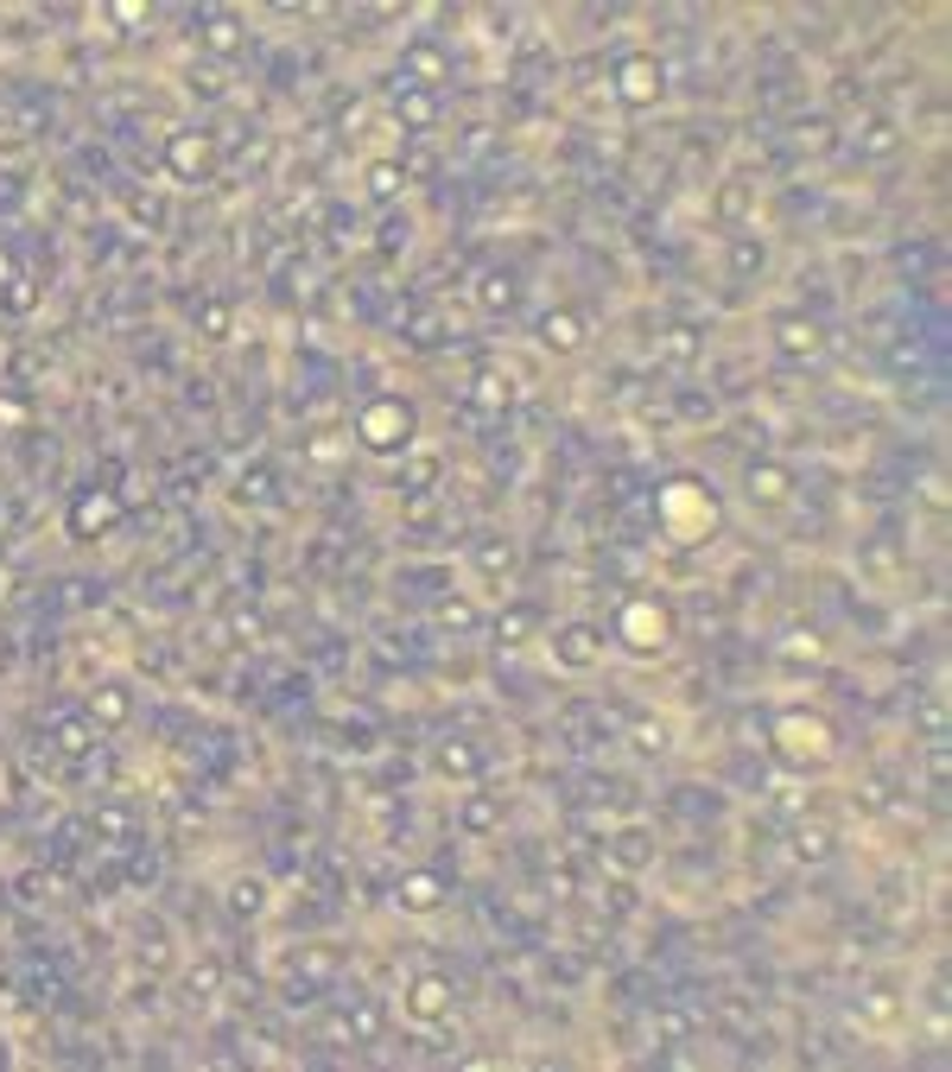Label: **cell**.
I'll return each mask as SVG.
<instances>
[{
	"instance_id": "6da1fadb",
	"label": "cell",
	"mask_w": 952,
	"mask_h": 1072,
	"mask_svg": "<svg viewBox=\"0 0 952 1072\" xmlns=\"http://www.w3.org/2000/svg\"><path fill=\"white\" fill-rule=\"evenodd\" d=\"M769 749L788 762V768H826L839 755V730L813 711H781L769 724Z\"/></svg>"
},
{
	"instance_id": "7a4b0ae2",
	"label": "cell",
	"mask_w": 952,
	"mask_h": 1072,
	"mask_svg": "<svg viewBox=\"0 0 952 1072\" xmlns=\"http://www.w3.org/2000/svg\"><path fill=\"white\" fill-rule=\"evenodd\" d=\"M413 407L406 401H394V394H381V401H368L363 412H356V444L363 451H375V457H388V451H401V444H413Z\"/></svg>"
},
{
	"instance_id": "3957f363",
	"label": "cell",
	"mask_w": 952,
	"mask_h": 1072,
	"mask_svg": "<svg viewBox=\"0 0 952 1072\" xmlns=\"http://www.w3.org/2000/svg\"><path fill=\"white\" fill-rule=\"evenodd\" d=\"M711 520H718V508H711V495H705L698 482H667V489H660V527H667L673 540H698Z\"/></svg>"
},
{
	"instance_id": "277c9868",
	"label": "cell",
	"mask_w": 952,
	"mask_h": 1072,
	"mask_svg": "<svg viewBox=\"0 0 952 1072\" xmlns=\"http://www.w3.org/2000/svg\"><path fill=\"white\" fill-rule=\"evenodd\" d=\"M610 83H617V102L623 109H660V96H667V71H660L655 51H628Z\"/></svg>"
},
{
	"instance_id": "5b68a950",
	"label": "cell",
	"mask_w": 952,
	"mask_h": 1072,
	"mask_svg": "<svg viewBox=\"0 0 952 1072\" xmlns=\"http://www.w3.org/2000/svg\"><path fill=\"white\" fill-rule=\"evenodd\" d=\"M617 634H623V648H635V654H660L667 634H673V616L660 609V596H628L623 616H617Z\"/></svg>"
},
{
	"instance_id": "8992f818",
	"label": "cell",
	"mask_w": 952,
	"mask_h": 1072,
	"mask_svg": "<svg viewBox=\"0 0 952 1072\" xmlns=\"http://www.w3.org/2000/svg\"><path fill=\"white\" fill-rule=\"evenodd\" d=\"M166 172L184 178V185H204V178L217 172V140H210L204 127H179V134H166Z\"/></svg>"
},
{
	"instance_id": "52a82bcc",
	"label": "cell",
	"mask_w": 952,
	"mask_h": 1072,
	"mask_svg": "<svg viewBox=\"0 0 952 1072\" xmlns=\"http://www.w3.org/2000/svg\"><path fill=\"white\" fill-rule=\"evenodd\" d=\"M127 515V502H121V489H83L71 502V540H102L114 533Z\"/></svg>"
},
{
	"instance_id": "ba28073f",
	"label": "cell",
	"mask_w": 952,
	"mask_h": 1072,
	"mask_svg": "<svg viewBox=\"0 0 952 1072\" xmlns=\"http://www.w3.org/2000/svg\"><path fill=\"white\" fill-rule=\"evenodd\" d=\"M547 648H552V661L565 666V673H590V666L603 661V648H610V641H603V629H590V623H565Z\"/></svg>"
},
{
	"instance_id": "9c48e42d",
	"label": "cell",
	"mask_w": 952,
	"mask_h": 1072,
	"mask_svg": "<svg viewBox=\"0 0 952 1072\" xmlns=\"http://www.w3.org/2000/svg\"><path fill=\"white\" fill-rule=\"evenodd\" d=\"M451 1002H457L451 977H439V971L406 977V1022H444V1015H451Z\"/></svg>"
},
{
	"instance_id": "30bf717a",
	"label": "cell",
	"mask_w": 952,
	"mask_h": 1072,
	"mask_svg": "<svg viewBox=\"0 0 952 1072\" xmlns=\"http://www.w3.org/2000/svg\"><path fill=\"white\" fill-rule=\"evenodd\" d=\"M464 407L483 412V419H509L514 412V374L502 369H476L471 387H464Z\"/></svg>"
},
{
	"instance_id": "8fae6325",
	"label": "cell",
	"mask_w": 952,
	"mask_h": 1072,
	"mask_svg": "<svg viewBox=\"0 0 952 1072\" xmlns=\"http://www.w3.org/2000/svg\"><path fill=\"white\" fill-rule=\"evenodd\" d=\"M102 737H109V730H102L89 711H58V717H51V742H58V755H71V762H83L89 749H102Z\"/></svg>"
},
{
	"instance_id": "7c38bea8",
	"label": "cell",
	"mask_w": 952,
	"mask_h": 1072,
	"mask_svg": "<svg viewBox=\"0 0 952 1072\" xmlns=\"http://www.w3.org/2000/svg\"><path fill=\"white\" fill-rule=\"evenodd\" d=\"M401 76H406V89H432L439 96V83L451 76V58H444L432 38H413L401 51Z\"/></svg>"
},
{
	"instance_id": "4fadbf2b",
	"label": "cell",
	"mask_w": 952,
	"mask_h": 1072,
	"mask_svg": "<svg viewBox=\"0 0 952 1072\" xmlns=\"http://www.w3.org/2000/svg\"><path fill=\"white\" fill-rule=\"evenodd\" d=\"M774 349L788 356V362H813L819 349H826V331H819V318H774Z\"/></svg>"
},
{
	"instance_id": "5bb4252c",
	"label": "cell",
	"mask_w": 952,
	"mask_h": 1072,
	"mask_svg": "<svg viewBox=\"0 0 952 1072\" xmlns=\"http://www.w3.org/2000/svg\"><path fill=\"white\" fill-rule=\"evenodd\" d=\"M502 825H509V793H464V800H457V831L489 838V831H502Z\"/></svg>"
},
{
	"instance_id": "9a60e30c",
	"label": "cell",
	"mask_w": 952,
	"mask_h": 1072,
	"mask_svg": "<svg viewBox=\"0 0 952 1072\" xmlns=\"http://www.w3.org/2000/svg\"><path fill=\"white\" fill-rule=\"evenodd\" d=\"M394 908L401 914H439L444 908V883L432 870H406L401 883H394Z\"/></svg>"
},
{
	"instance_id": "2e32d148",
	"label": "cell",
	"mask_w": 952,
	"mask_h": 1072,
	"mask_svg": "<svg viewBox=\"0 0 952 1072\" xmlns=\"http://www.w3.org/2000/svg\"><path fill=\"white\" fill-rule=\"evenodd\" d=\"M534 336H540V349H552V356H578L585 349V318L578 311H547Z\"/></svg>"
},
{
	"instance_id": "e0dca14e",
	"label": "cell",
	"mask_w": 952,
	"mask_h": 1072,
	"mask_svg": "<svg viewBox=\"0 0 952 1072\" xmlns=\"http://www.w3.org/2000/svg\"><path fill=\"white\" fill-rule=\"evenodd\" d=\"M610 863L628 870V876H642V870L655 863V831H648V825H623V831L610 838Z\"/></svg>"
},
{
	"instance_id": "ac0fdd59",
	"label": "cell",
	"mask_w": 952,
	"mask_h": 1072,
	"mask_svg": "<svg viewBox=\"0 0 952 1072\" xmlns=\"http://www.w3.org/2000/svg\"><path fill=\"white\" fill-rule=\"evenodd\" d=\"M394 121H401L406 134H432V127H439V96H432V89H406L401 83V96H394Z\"/></svg>"
},
{
	"instance_id": "d6986e66",
	"label": "cell",
	"mask_w": 952,
	"mask_h": 1072,
	"mask_svg": "<svg viewBox=\"0 0 952 1072\" xmlns=\"http://www.w3.org/2000/svg\"><path fill=\"white\" fill-rule=\"evenodd\" d=\"M743 489H749V502H769L774 508V502L794 495V477H788V464H774L769 457V464H749V470H743Z\"/></svg>"
},
{
	"instance_id": "ffe728a7",
	"label": "cell",
	"mask_w": 952,
	"mask_h": 1072,
	"mask_svg": "<svg viewBox=\"0 0 952 1072\" xmlns=\"http://www.w3.org/2000/svg\"><path fill=\"white\" fill-rule=\"evenodd\" d=\"M267 901H273V895H267V883H260V876H235V883H229V895H222V908H229L235 921H260V914H267Z\"/></svg>"
},
{
	"instance_id": "44dd1931",
	"label": "cell",
	"mask_w": 952,
	"mask_h": 1072,
	"mask_svg": "<svg viewBox=\"0 0 952 1072\" xmlns=\"http://www.w3.org/2000/svg\"><path fill=\"white\" fill-rule=\"evenodd\" d=\"M83 711H89V717H96V724H102V730H121V724H127V717H134V699H127V686H96V692H89V704H83Z\"/></svg>"
},
{
	"instance_id": "7402d4cb",
	"label": "cell",
	"mask_w": 952,
	"mask_h": 1072,
	"mask_svg": "<svg viewBox=\"0 0 952 1072\" xmlns=\"http://www.w3.org/2000/svg\"><path fill=\"white\" fill-rule=\"evenodd\" d=\"M476 571L489 578V584H509L514 578V565H521V553H514V540H476Z\"/></svg>"
},
{
	"instance_id": "603a6c76",
	"label": "cell",
	"mask_w": 952,
	"mask_h": 1072,
	"mask_svg": "<svg viewBox=\"0 0 952 1072\" xmlns=\"http://www.w3.org/2000/svg\"><path fill=\"white\" fill-rule=\"evenodd\" d=\"M432 762H439V775H451V780H476L483 775V749H476V742H457V737L439 742Z\"/></svg>"
},
{
	"instance_id": "cb8c5ba5",
	"label": "cell",
	"mask_w": 952,
	"mask_h": 1072,
	"mask_svg": "<svg viewBox=\"0 0 952 1072\" xmlns=\"http://www.w3.org/2000/svg\"><path fill=\"white\" fill-rule=\"evenodd\" d=\"M242 45H248V33H242L235 13H210V20H204V51H210V58H235Z\"/></svg>"
},
{
	"instance_id": "d4e9b609",
	"label": "cell",
	"mask_w": 952,
	"mask_h": 1072,
	"mask_svg": "<svg viewBox=\"0 0 952 1072\" xmlns=\"http://www.w3.org/2000/svg\"><path fill=\"white\" fill-rule=\"evenodd\" d=\"M540 623H547V616H540L534 603H509L502 623H496V634H502V648H527V641L540 634Z\"/></svg>"
},
{
	"instance_id": "484cf974",
	"label": "cell",
	"mask_w": 952,
	"mask_h": 1072,
	"mask_svg": "<svg viewBox=\"0 0 952 1072\" xmlns=\"http://www.w3.org/2000/svg\"><path fill=\"white\" fill-rule=\"evenodd\" d=\"M191 324H197V336H204V343H229V331H235V311H229V298H197Z\"/></svg>"
},
{
	"instance_id": "4316f807",
	"label": "cell",
	"mask_w": 952,
	"mask_h": 1072,
	"mask_svg": "<svg viewBox=\"0 0 952 1072\" xmlns=\"http://www.w3.org/2000/svg\"><path fill=\"white\" fill-rule=\"evenodd\" d=\"M363 185H368V197H375V204H394V197L406 190V165H401V159H375V165L363 172Z\"/></svg>"
},
{
	"instance_id": "83f0119b",
	"label": "cell",
	"mask_w": 952,
	"mask_h": 1072,
	"mask_svg": "<svg viewBox=\"0 0 952 1072\" xmlns=\"http://www.w3.org/2000/svg\"><path fill=\"white\" fill-rule=\"evenodd\" d=\"M514 298H521V286H514V273H483V280H476V305H483L489 318H502V311H514Z\"/></svg>"
},
{
	"instance_id": "f1b7e54d",
	"label": "cell",
	"mask_w": 952,
	"mask_h": 1072,
	"mask_svg": "<svg viewBox=\"0 0 952 1072\" xmlns=\"http://www.w3.org/2000/svg\"><path fill=\"white\" fill-rule=\"evenodd\" d=\"M769 267V242L762 235H731V273L736 280H756Z\"/></svg>"
},
{
	"instance_id": "f546056e",
	"label": "cell",
	"mask_w": 952,
	"mask_h": 1072,
	"mask_svg": "<svg viewBox=\"0 0 952 1072\" xmlns=\"http://www.w3.org/2000/svg\"><path fill=\"white\" fill-rule=\"evenodd\" d=\"M895 147H902V134H895V121H870V127L857 134V152H864V159H889Z\"/></svg>"
},
{
	"instance_id": "4dcf8cb0",
	"label": "cell",
	"mask_w": 952,
	"mask_h": 1072,
	"mask_svg": "<svg viewBox=\"0 0 952 1072\" xmlns=\"http://www.w3.org/2000/svg\"><path fill=\"white\" fill-rule=\"evenodd\" d=\"M832 845H839V838H832L826 825H801V831H794V857H801V863H826Z\"/></svg>"
},
{
	"instance_id": "1f68e13d",
	"label": "cell",
	"mask_w": 952,
	"mask_h": 1072,
	"mask_svg": "<svg viewBox=\"0 0 952 1072\" xmlns=\"http://www.w3.org/2000/svg\"><path fill=\"white\" fill-rule=\"evenodd\" d=\"M439 470H444L439 457H432V451H419V457H406V470H401V489H413V495H426V489L439 482Z\"/></svg>"
},
{
	"instance_id": "d6a6232c",
	"label": "cell",
	"mask_w": 952,
	"mask_h": 1072,
	"mask_svg": "<svg viewBox=\"0 0 952 1072\" xmlns=\"http://www.w3.org/2000/svg\"><path fill=\"white\" fill-rule=\"evenodd\" d=\"M439 629H457V634L476 629V603H471V596H444V603H439Z\"/></svg>"
},
{
	"instance_id": "836d02e7",
	"label": "cell",
	"mask_w": 952,
	"mask_h": 1072,
	"mask_svg": "<svg viewBox=\"0 0 952 1072\" xmlns=\"http://www.w3.org/2000/svg\"><path fill=\"white\" fill-rule=\"evenodd\" d=\"M628 737H635V749H648V755H667V749H673V730H667V724H655V717H642Z\"/></svg>"
},
{
	"instance_id": "e575fe53",
	"label": "cell",
	"mask_w": 952,
	"mask_h": 1072,
	"mask_svg": "<svg viewBox=\"0 0 952 1072\" xmlns=\"http://www.w3.org/2000/svg\"><path fill=\"white\" fill-rule=\"evenodd\" d=\"M7 311H13V318L38 311V280H20V273H13V280H7Z\"/></svg>"
},
{
	"instance_id": "d590c367",
	"label": "cell",
	"mask_w": 952,
	"mask_h": 1072,
	"mask_svg": "<svg viewBox=\"0 0 952 1072\" xmlns=\"http://www.w3.org/2000/svg\"><path fill=\"white\" fill-rule=\"evenodd\" d=\"M781 654H788V661H819V634H806V629H788V641H781Z\"/></svg>"
},
{
	"instance_id": "8d00e7d4",
	"label": "cell",
	"mask_w": 952,
	"mask_h": 1072,
	"mask_svg": "<svg viewBox=\"0 0 952 1072\" xmlns=\"http://www.w3.org/2000/svg\"><path fill=\"white\" fill-rule=\"evenodd\" d=\"M242 502H273V470H248L242 477Z\"/></svg>"
},
{
	"instance_id": "74e56055",
	"label": "cell",
	"mask_w": 952,
	"mask_h": 1072,
	"mask_svg": "<svg viewBox=\"0 0 952 1072\" xmlns=\"http://www.w3.org/2000/svg\"><path fill=\"white\" fill-rule=\"evenodd\" d=\"M134 831V818L121 813V806H109V813H96V838H127Z\"/></svg>"
},
{
	"instance_id": "f35d334b",
	"label": "cell",
	"mask_w": 952,
	"mask_h": 1072,
	"mask_svg": "<svg viewBox=\"0 0 952 1072\" xmlns=\"http://www.w3.org/2000/svg\"><path fill=\"white\" fill-rule=\"evenodd\" d=\"M667 356H673V362H693L698 356V331H667Z\"/></svg>"
},
{
	"instance_id": "ab89813d",
	"label": "cell",
	"mask_w": 952,
	"mask_h": 1072,
	"mask_svg": "<svg viewBox=\"0 0 952 1072\" xmlns=\"http://www.w3.org/2000/svg\"><path fill=\"white\" fill-rule=\"evenodd\" d=\"M229 629H235V641H260V616H255V609H235V623H229Z\"/></svg>"
},
{
	"instance_id": "60d3db41",
	"label": "cell",
	"mask_w": 952,
	"mask_h": 1072,
	"mask_svg": "<svg viewBox=\"0 0 952 1072\" xmlns=\"http://www.w3.org/2000/svg\"><path fill=\"white\" fill-rule=\"evenodd\" d=\"M134 222H152V229H159V222H166V204H159V197H134Z\"/></svg>"
},
{
	"instance_id": "b9f144b4",
	"label": "cell",
	"mask_w": 952,
	"mask_h": 1072,
	"mask_svg": "<svg viewBox=\"0 0 952 1072\" xmlns=\"http://www.w3.org/2000/svg\"><path fill=\"white\" fill-rule=\"evenodd\" d=\"M217 984H222V964H197V971H191V990H204V997H210Z\"/></svg>"
},
{
	"instance_id": "7bdbcfd3",
	"label": "cell",
	"mask_w": 952,
	"mask_h": 1072,
	"mask_svg": "<svg viewBox=\"0 0 952 1072\" xmlns=\"http://www.w3.org/2000/svg\"><path fill=\"white\" fill-rule=\"evenodd\" d=\"M141 20H147L141 0H114V26H141Z\"/></svg>"
},
{
	"instance_id": "ee69618b",
	"label": "cell",
	"mask_w": 952,
	"mask_h": 1072,
	"mask_svg": "<svg viewBox=\"0 0 952 1072\" xmlns=\"http://www.w3.org/2000/svg\"><path fill=\"white\" fill-rule=\"evenodd\" d=\"M864 1015H870V1022H895V997H882L877 990V997L864 1002Z\"/></svg>"
},
{
	"instance_id": "f6af8a7d",
	"label": "cell",
	"mask_w": 952,
	"mask_h": 1072,
	"mask_svg": "<svg viewBox=\"0 0 952 1072\" xmlns=\"http://www.w3.org/2000/svg\"><path fill=\"white\" fill-rule=\"evenodd\" d=\"M0 426H26V401H13V394H0Z\"/></svg>"
},
{
	"instance_id": "bcb514c9",
	"label": "cell",
	"mask_w": 952,
	"mask_h": 1072,
	"mask_svg": "<svg viewBox=\"0 0 952 1072\" xmlns=\"http://www.w3.org/2000/svg\"><path fill=\"white\" fill-rule=\"evenodd\" d=\"M552 895H559V901H572V895H578V876H572V870H559V876H552Z\"/></svg>"
},
{
	"instance_id": "7dc6e473",
	"label": "cell",
	"mask_w": 952,
	"mask_h": 1072,
	"mask_svg": "<svg viewBox=\"0 0 952 1072\" xmlns=\"http://www.w3.org/2000/svg\"><path fill=\"white\" fill-rule=\"evenodd\" d=\"M7 280H13V267H7V255H0V286H7Z\"/></svg>"
}]
</instances>
